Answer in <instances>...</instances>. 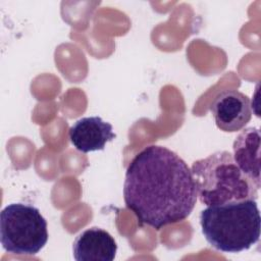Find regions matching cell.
<instances>
[{"mask_svg":"<svg viewBox=\"0 0 261 261\" xmlns=\"http://www.w3.org/2000/svg\"><path fill=\"white\" fill-rule=\"evenodd\" d=\"M123 198L140 224L157 230L185 220L197 202L188 164L173 151L157 145L144 148L128 164Z\"/></svg>","mask_w":261,"mask_h":261,"instance_id":"6da1fadb","label":"cell"},{"mask_svg":"<svg viewBox=\"0 0 261 261\" xmlns=\"http://www.w3.org/2000/svg\"><path fill=\"white\" fill-rule=\"evenodd\" d=\"M76 261H112L117 252L114 238L100 227H91L80 233L72 245Z\"/></svg>","mask_w":261,"mask_h":261,"instance_id":"52a82bcc","label":"cell"},{"mask_svg":"<svg viewBox=\"0 0 261 261\" xmlns=\"http://www.w3.org/2000/svg\"><path fill=\"white\" fill-rule=\"evenodd\" d=\"M216 126L226 133L241 130L252 117V105L248 96L237 90L219 93L210 106Z\"/></svg>","mask_w":261,"mask_h":261,"instance_id":"5b68a950","label":"cell"},{"mask_svg":"<svg viewBox=\"0 0 261 261\" xmlns=\"http://www.w3.org/2000/svg\"><path fill=\"white\" fill-rule=\"evenodd\" d=\"M260 130L257 127L245 128L233 142V159L243 173L258 189L260 179Z\"/></svg>","mask_w":261,"mask_h":261,"instance_id":"ba28073f","label":"cell"},{"mask_svg":"<svg viewBox=\"0 0 261 261\" xmlns=\"http://www.w3.org/2000/svg\"><path fill=\"white\" fill-rule=\"evenodd\" d=\"M197 197L206 206L257 200L259 189L238 166L231 153L218 151L191 167Z\"/></svg>","mask_w":261,"mask_h":261,"instance_id":"3957f363","label":"cell"},{"mask_svg":"<svg viewBox=\"0 0 261 261\" xmlns=\"http://www.w3.org/2000/svg\"><path fill=\"white\" fill-rule=\"evenodd\" d=\"M47 220L30 204H8L0 214V241L3 249L15 255L38 254L48 242Z\"/></svg>","mask_w":261,"mask_h":261,"instance_id":"277c9868","label":"cell"},{"mask_svg":"<svg viewBox=\"0 0 261 261\" xmlns=\"http://www.w3.org/2000/svg\"><path fill=\"white\" fill-rule=\"evenodd\" d=\"M206 241L224 253L250 249L260 239L261 217L256 200L246 199L207 206L200 214Z\"/></svg>","mask_w":261,"mask_h":261,"instance_id":"7a4b0ae2","label":"cell"},{"mask_svg":"<svg viewBox=\"0 0 261 261\" xmlns=\"http://www.w3.org/2000/svg\"><path fill=\"white\" fill-rule=\"evenodd\" d=\"M68 137L77 151L89 153L103 150L116 135L109 122L104 121L100 116H89L76 120L70 126Z\"/></svg>","mask_w":261,"mask_h":261,"instance_id":"8992f818","label":"cell"}]
</instances>
